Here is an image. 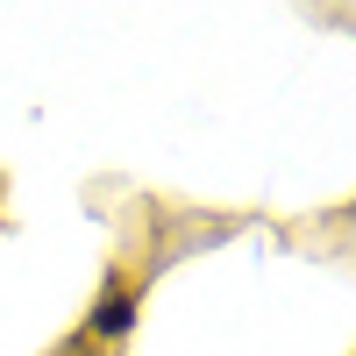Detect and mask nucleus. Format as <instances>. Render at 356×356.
<instances>
[{
	"label": "nucleus",
	"mask_w": 356,
	"mask_h": 356,
	"mask_svg": "<svg viewBox=\"0 0 356 356\" xmlns=\"http://www.w3.org/2000/svg\"><path fill=\"white\" fill-rule=\"evenodd\" d=\"M8 193H15V178H8V171H0V207H8Z\"/></svg>",
	"instance_id": "nucleus-3"
},
{
	"label": "nucleus",
	"mask_w": 356,
	"mask_h": 356,
	"mask_svg": "<svg viewBox=\"0 0 356 356\" xmlns=\"http://www.w3.org/2000/svg\"><path fill=\"white\" fill-rule=\"evenodd\" d=\"M349 356H356V349H349Z\"/></svg>",
	"instance_id": "nucleus-4"
},
{
	"label": "nucleus",
	"mask_w": 356,
	"mask_h": 356,
	"mask_svg": "<svg viewBox=\"0 0 356 356\" xmlns=\"http://www.w3.org/2000/svg\"><path fill=\"white\" fill-rule=\"evenodd\" d=\"M150 278H157L150 264L114 257L107 278H100V292H93V307H86V321H79V335L93 342V349H122L136 335V321H143V292H150Z\"/></svg>",
	"instance_id": "nucleus-1"
},
{
	"label": "nucleus",
	"mask_w": 356,
	"mask_h": 356,
	"mask_svg": "<svg viewBox=\"0 0 356 356\" xmlns=\"http://www.w3.org/2000/svg\"><path fill=\"white\" fill-rule=\"evenodd\" d=\"M50 356H107V349H93V342H86V335H79V328H72V335H65V342H57V349H50Z\"/></svg>",
	"instance_id": "nucleus-2"
}]
</instances>
